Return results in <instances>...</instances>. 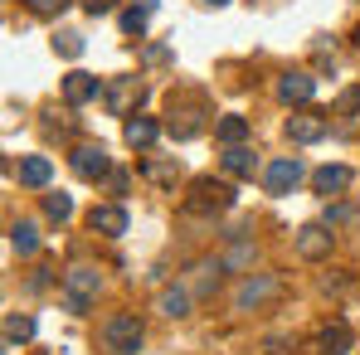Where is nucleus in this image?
<instances>
[{
    "label": "nucleus",
    "mask_w": 360,
    "mask_h": 355,
    "mask_svg": "<svg viewBox=\"0 0 360 355\" xmlns=\"http://www.w3.org/2000/svg\"><path fill=\"white\" fill-rule=\"evenodd\" d=\"M224 209H234V185H229V180H214V176L190 180L185 214H195V219H210V214H224Z\"/></svg>",
    "instance_id": "1"
},
{
    "label": "nucleus",
    "mask_w": 360,
    "mask_h": 355,
    "mask_svg": "<svg viewBox=\"0 0 360 355\" xmlns=\"http://www.w3.org/2000/svg\"><path fill=\"white\" fill-rule=\"evenodd\" d=\"M103 292V273L93 268V263H73L68 273H63V306L73 311V316H88V306L98 302Z\"/></svg>",
    "instance_id": "2"
},
{
    "label": "nucleus",
    "mask_w": 360,
    "mask_h": 355,
    "mask_svg": "<svg viewBox=\"0 0 360 355\" xmlns=\"http://www.w3.org/2000/svg\"><path fill=\"white\" fill-rule=\"evenodd\" d=\"M141 341H146V326H141L136 311H117V316L103 326V346H108L112 355H136Z\"/></svg>",
    "instance_id": "3"
},
{
    "label": "nucleus",
    "mask_w": 360,
    "mask_h": 355,
    "mask_svg": "<svg viewBox=\"0 0 360 355\" xmlns=\"http://www.w3.org/2000/svg\"><path fill=\"white\" fill-rule=\"evenodd\" d=\"M103 103H108L112 117H136V108L146 103V83H136V78H112V83L103 88Z\"/></svg>",
    "instance_id": "4"
},
{
    "label": "nucleus",
    "mask_w": 360,
    "mask_h": 355,
    "mask_svg": "<svg viewBox=\"0 0 360 355\" xmlns=\"http://www.w3.org/2000/svg\"><path fill=\"white\" fill-rule=\"evenodd\" d=\"M68 166H73V176L78 180H108L112 176V156H108V146H93V141H83V146H73V156H68Z\"/></svg>",
    "instance_id": "5"
},
{
    "label": "nucleus",
    "mask_w": 360,
    "mask_h": 355,
    "mask_svg": "<svg viewBox=\"0 0 360 355\" xmlns=\"http://www.w3.org/2000/svg\"><path fill=\"white\" fill-rule=\"evenodd\" d=\"M297 180H302V161H297V156H278V161L263 166V185H268V195H292Z\"/></svg>",
    "instance_id": "6"
},
{
    "label": "nucleus",
    "mask_w": 360,
    "mask_h": 355,
    "mask_svg": "<svg viewBox=\"0 0 360 355\" xmlns=\"http://www.w3.org/2000/svg\"><path fill=\"white\" fill-rule=\"evenodd\" d=\"M273 292H278V278L273 273H253V278H243L239 288H234V311H253V306H263Z\"/></svg>",
    "instance_id": "7"
},
{
    "label": "nucleus",
    "mask_w": 360,
    "mask_h": 355,
    "mask_svg": "<svg viewBox=\"0 0 360 355\" xmlns=\"http://www.w3.org/2000/svg\"><path fill=\"white\" fill-rule=\"evenodd\" d=\"M103 78L98 73H83V68H73V73H63V103L68 108H83V103H93V98H103Z\"/></svg>",
    "instance_id": "8"
},
{
    "label": "nucleus",
    "mask_w": 360,
    "mask_h": 355,
    "mask_svg": "<svg viewBox=\"0 0 360 355\" xmlns=\"http://www.w3.org/2000/svg\"><path fill=\"white\" fill-rule=\"evenodd\" d=\"M326 131H331V117H326V112H292V117H288V136H292L297 146L326 141Z\"/></svg>",
    "instance_id": "9"
},
{
    "label": "nucleus",
    "mask_w": 360,
    "mask_h": 355,
    "mask_svg": "<svg viewBox=\"0 0 360 355\" xmlns=\"http://www.w3.org/2000/svg\"><path fill=\"white\" fill-rule=\"evenodd\" d=\"M331 224H302L297 229V253L307 263H321V258H331Z\"/></svg>",
    "instance_id": "10"
},
{
    "label": "nucleus",
    "mask_w": 360,
    "mask_h": 355,
    "mask_svg": "<svg viewBox=\"0 0 360 355\" xmlns=\"http://www.w3.org/2000/svg\"><path fill=\"white\" fill-rule=\"evenodd\" d=\"M88 229L103 238H122L127 234V209L122 205H93L88 209Z\"/></svg>",
    "instance_id": "11"
},
{
    "label": "nucleus",
    "mask_w": 360,
    "mask_h": 355,
    "mask_svg": "<svg viewBox=\"0 0 360 355\" xmlns=\"http://www.w3.org/2000/svg\"><path fill=\"white\" fill-rule=\"evenodd\" d=\"M278 98H283L288 108L311 103V98H316V78H311V73H283V78H278Z\"/></svg>",
    "instance_id": "12"
},
{
    "label": "nucleus",
    "mask_w": 360,
    "mask_h": 355,
    "mask_svg": "<svg viewBox=\"0 0 360 355\" xmlns=\"http://www.w3.org/2000/svg\"><path fill=\"white\" fill-rule=\"evenodd\" d=\"M351 180H356V176H351V166H316V171H311V190L331 200V195H346Z\"/></svg>",
    "instance_id": "13"
},
{
    "label": "nucleus",
    "mask_w": 360,
    "mask_h": 355,
    "mask_svg": "<svg viewBox=\"0 0 360 355\" xmlns=\"http://www.w3.org/2000/svg\"><path fill=\"white\" fill-rule=\"evenodd\" d=\"M356 346V331L346 326V321H331V326H321V336H316V351L321 355H351Z\"/></svg>",
    "instance_id": "14"
},
{
    "label": "nucleus",
    "mask_w": 360,
    "mask_h": 355,
    "mask_svg": "<svg viewBox=\"0 0 360 355\" xmlns=\"http://www.w3.org/2000/svg\"><path fill=\"white\" fill-rule=\"evenodd\" d=\"M49 180H54V161H49V156H25V161H20V185L44 190Z\"/></svg>",
    "instance_id": "15"
},
{
    "label": "nucleus",
    "mask_w": 360,
    "mask_h": 355,
    "mask_svg": "<svg viewBox=\"0 0 360 355\" xmlns=\"http://www.w3.org/2000/svg\"><path fill=\"white\" fill-rule=\"evenodd\" d=\"M122 131H127V146H156V136H161V122H156V117H141V112H136V117H127V127H122Z\"/></svg>",
    "instance_id": "16"
},
{
    "label": "nucleus",
    "mask_w": 360,
    "mask_h": 355,
    "mask_svg": "<svg viewBox=\"0 0 360 355\" xmlns=\"http://www.w3.org/2000/svg\"><path fill=\"white\" fill-rule=\"evenodd\" d=\"M214 141H219V146H243V141H248V117H239V112L219 117L214 122Z\"/></svg>",
    "instance_id": "17"
},
{
    "label": "nucleus",
    "mask_w": 360,
    "mask_h": 355,
    "mask_svg": "<svg viewBox=\"0 0 360 355\" xmlns=\"http://www.w3.org/2000/svg\"><path fill=\"white\" fill-rule=\"evenodd\" d=\"M25 341H34V316H25V311H5V346L15 351V346H25Z\"/></svg>",
    "instance_id": "18"
},
{
    "label": "nucleus",
    "mask_w": 360,
    "mask_h": 355,
    "mask_svg": "<svg viewBox=\"0 0 360 355\" xmlns=\"http://www.w3.org/2000/svg\"><path fill=\"white\" fill-rule=\"evenodd\" d=\"M156 311L171 316V321L176 316H190V288H166V292L156 297Z\"/></svg>",
    "instance_id": "19"
},
{
    "label": "nucleus",
    "mask_w": 360,
    "mask_h": 355,
    "mask_svg": "<svg viewBox=\"0 0 360 355\" xmlns=\"http://www.w3.org/2000/svg\"><path fill=\"white\" fill-rule=\"evenodd\" d=\"M219 161H224V171H229V176H239V180L253 176V151H248V146H224V156H219Z\"/></svg>",
    "instance_id": "20"
},
{
    "label": "nucleus",
    "mask_w": 360,
    "mask_h": 355,
    "mask_svg": "<svg viewBox=\"0 0 360 355\" xmlns=\"http://www.w3.org/2000/svg\"><path fill=\"white\" fill-rule=\"evenodd\" d=\"M10 248L30 258V253L39 248V229H34V224H25V219H20V224H10Z\"/></svg>",
    "instance_id": "21"
},
{
    "label": "nucleus",
    "mask_w": 360,
    "mask_h": 355,
    "mask_svg": "<svg viewBox=\"0 0 360 355\" xmlns=\"http://www.w3.org/2000/svg\"><path fill=\"white\" fill-rule=\"evenodd\" d=\"M219 273H224V263H219V258H214V263H200V268H195V278H190V288H195L200 297H210V292H214V283H219Z\"/></svg>",
    "instance_id": "22"
},
{
    "label": "nucleus",
    "mask_w": 360,
    "mask_h": 355,
    "mask_svg": "<svg viewBox=\"0 0 360 355\" xmlns=\"http://www.w3.org/2000/svg\"><path fill=\"white\" fill-rule=\"evenodd\" d=\"M219 263H224V273H239V268H248V263H253V243H248V238H239V243H234V248H229Z\"/></svg>",
    "instance_id": "23"
},
{
    "label": "nucleus",
    "mask_w": 360,
    "mask_h": 355,
    "mask_svg": "<svg viewBox=\"0 0 360 355\" xmlns=\"http://www.w3.org/2000/svg\"><path fill=\"white\" fill-rule=\"evenodd\" d=\"M146 20H151V10H146V5L122 10V30H127V34H141V30H146Z\"/></svg>",
    "instance_id": "24"
},
{
    "label": "nucleus",
    "mask_w": 360,
    "mask_h": 355,
    "mask_svg": "<svg viewBox=\"0 0 360 355\" xmlns=\"http://www.w3.org/2000/svg\"><path fill=\"white\" fill-rule=\"evenodd\" d=\"M176 161H146V180H156V185H176Z\"/></svg>",
    "instance_id": "25"
},
{
    "label": "nucleus",
    "mask_w": 360,
    "mask_h": 355,
    "mask_svg": "<svg viewBox=\"0 0 360 355\" xmlns=\"http://www.w3.org/2000/svg\"><path fill=\"white\" fill-rule=\"evenodd\" d=\"M44 214H49V219H59V224H63V219L73 214V200H68L63 190H59V195H44Z\"/></svg>",
    "instance_id": "26"
},
{
    "label": "nucleus",
    "mask_w": 360,
    "mask_h": 355,
    "mask_svg": "<svg viewBox=\"0 0 360 355\" xmlns=\"http://www.w3.org/2000/svg\"><path fill=\"white\" fill-rule=\"evenodd\" d=\"M54 49H59L63 59H78V54H83V34H73V30H63L59 39H54Z\"/></svg>",
    "instance_id": "27"
},
{
    "label": "nucleus",
    "mask_w": 360,
    "mask_h": 355,
    "mask_svg": "<svg viewBox=\"0 0 360 355\" xmlns=\"http://www.w3.org/2000/svg\"><path fill=\"white\" fill-rule=\"evenodd\" d=\"M73 0H30V10L39 15V20H54V15H63Z\"/></svg>",
    "instance_id": "28"
},
{
    "label": "nucleus",
    "mask_w": 360,
    "mask_h": 355,
    "mask_svg": "<svg viewBox=\"0 0 360 355\" xmlns=\"http://www.w3.org/2000/svg\"><path fill=\"white\" fill-rule=\"evenodd\" d=\"M356 108H360V83L351 88V93H346V98H341V103H336V112H341V117H351Z\"/></svg>",
    "instance_id": "29"
},
{
    "label": "nucleus",
    "mask_w": 360,
    "mask_h": 355,
    "mask_svg": "<svg viewBox=\"0 0 360 355\" xmlns=\"http://www.w3.org/2000/svg\"><path fill=\"white\" fill-rule=\"evenodd\" d=\"M83 10L98 20V15H112V10H117V0H83Z\"/></svg>",
    "instance_id": "30"
},
{
    "label": "nucleus",
    "mask_w": 360,
    "mask_h": 355,
    "mask_svg": "<svg viewBox=\"0 0 360 355\" xmlns=\"http://www.w3.org/2000/svg\"><path fill=\"white\" fill-rule=\"evenodd\" d=\"M341 219H351V209L346 205H326V219L321 224H341Z\"/></svg>",
    "instance_id": "31"
},
{
    "label": "nucleus",
    "mask_w": 360,
    "mask_h": 355,
    "mask_svg": "<svg viewBox=\"0 0 360 355\" xmlns=\"http://www.w3.org/2000/svg\"><path fill=\"white\" fill-rule=\"evenodd\" d=\"M146 63H171V49H166V44H151V49H146Z\"/></svg>",
    "instance_id": "32"
},
{
    "label": "nucleus",
    "mask_w": 360,
    "mask_h": 355,
    "mask_svg": "<svg viewBox=\"0 0 360 355\" xmlns=\"http://www.w3.org/2000/svg\"><path fill=\"white\" fill-rule=\"evenodd\" d=\"M108 185H112V195H122V190L131 185V176H127V171H112V176H108Z\"/></svg>",
    "instance_id": "33"
},
{
    "label": "nucleus",
    "mask_w": 360,
    "mask_h": 355,
    "mask_svg": "<svg viewBox=\"0 0 360 355\" xmlns=\"http://www.w3.org/2000/svg\"><path fill=\"white\" fill-rule=\"evenodd\" d=\"M205 5H229V0H205Z\"/></svg>",
    "instance_id": "34"
}]
</instances>
